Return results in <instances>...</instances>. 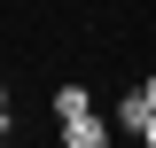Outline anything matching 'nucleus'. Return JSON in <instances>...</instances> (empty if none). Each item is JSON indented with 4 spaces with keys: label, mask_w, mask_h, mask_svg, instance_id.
Instances as JSON below:
<instances>
[{
    "label": "nucleus",
    "mask_w": 156,
    "mask_h": 148,
    "mask_svg": "<svg viewBox=\"0 0 156 148\" xmlns=\"http://www.w3.org/2000/svg\"><path fill=\"white\" fill-rule=\"evenodd\" d=\"M140 93H148V109H156V70H148V78H140Z\"/></svg>",
    "instance_id": "nucleus-4"
},
{
    "label": "nucleus",
    "mask_w": 156,
    "mask_h": 148,
    "mask_svg": "<svg viewBox=\"0 0 156 148\" xmlns=\"http://www.w3.org/2000/svg\"><path fill=\"white\" fill-rule=\"evenodd\" d=\"M140 140H148V148H156V117H148V132H140Z\"/></svg>",
    "instance_id": "nucleus-6"
},
{
    "label": "nucleus",
    "mask_w": 156,
    "mask_h": 148,
    "mask_svg": "<svg viewBox=\"0 0 156 148\" xmlns=\"http://www.w3.org/2000/svg\"><path fill=\"white\" fill-rule=\"evenodd\" d=\"M55 132H62V148H109L117 125H109L101 109H86V117H70V125H55Z\"/></svg>",
    "instance_id": "nucleus-1"
},
{
    "label": "nucleus",
    "mask_w": 156,
    "mask_h": 148,
    "mask_svg": "<svg viewBox=\"0 0 156 148\" xmlns=\"http://www.w3.org/2000/svg\"><path fill=\"white\" fill-rule=\"evenodd\" d=\"M0 140H8V117H0Z\"/></svg>",
    "instance_id": "nucleus-7"
},
{
    "label": "nucleus",
    "mask_w": 156,
    "mask_h": 148,
    "mask_svg": "<svg viewBox=\"0 0 156 148\" xmlns=\"http://www.w3.org/2000/svg\"><path fill=\"white\" fill-rule=\"evenodd\" d=\"M47 109H55V125H70V117H86V109H94V93H86V78H62Z\"/></svg>",
    "instance_id": "nucleus-3"
},
{
    "label": "nucleus",
    "mask_w": 156,
    "mask_h": 148,
    "mask_svg": "<svg viewBox=\"0 0 156 148\" xmlns=\"http://www.w3.org/2000/svg\"><path fill=\"white\" fill-rule=\"evenodd\" d=\"M0 117H8V78H0Z\"/></svg>",
    "instance_id": "nucleus-5"
},
{
    "label": "nucleus",
    "mask_w": 156,
    "mask_h": 148,
    "mask_svg": "<svg viewBox=\"0 0 156 148\" xmlns=\"http://www.w3.org/2000/svg\"><path fill=\"white\" fill-rule=\"evenodd\" d=\"M148 117H156V109H148V93H140V86H133V93H117V101H109V125H117V132H133V140L148 132Z\"/></svg>",
    "instance_id": "nucleus-2"
}]
</instances>
